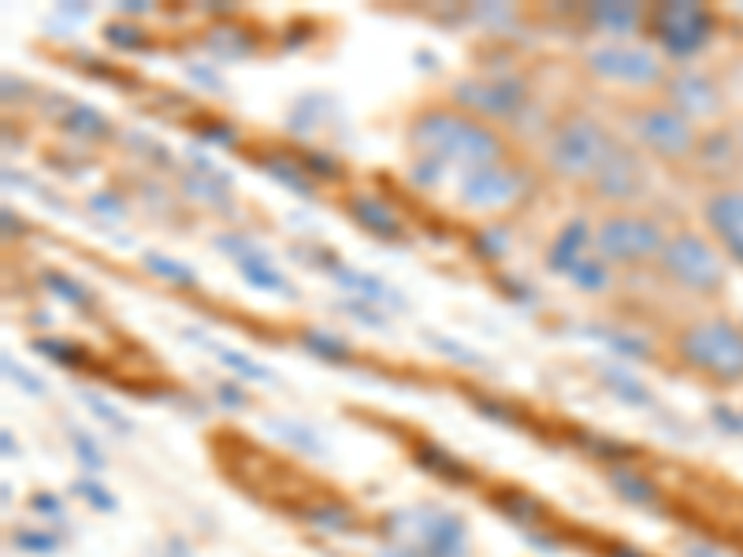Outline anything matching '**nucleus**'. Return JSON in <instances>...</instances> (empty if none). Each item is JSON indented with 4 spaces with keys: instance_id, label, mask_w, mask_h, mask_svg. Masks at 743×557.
I'll list each match as a JSON object with an SVG mask.
<instances>
[{
    "instance_id": "nucleus-20",
    "label": "nucleus",
    "mask_w": 743,
    "mask_h": 557,
    "mask_svg": "<svg viewBox=\"0 0 743 557\" xmlns=\"http://www.w3.org/2000/svg\"><path fill=\"white\" fill-rule=\"evenodd\" d=\"M610 487H614L617 495L632 506H654L658 502V487L647 476H639V472H628V468L614 465L610 468Z\"/></svg>"
},
{
    "instance_id": "nucleus-28",
    "label": "nucleus",
    "mask_w": 743,
    "mask_h": 557,
    "mask_svg": "<svg viewBox=\"0 0 743 557\" xmlns=\"http://www.w3.org/2000/svg\"><path fill=\"white\" fill-rule=\"evenodd\" d=\"M260 167H265L271 178H279L283 186H290L294 194H301V197L313 194V183H309V175L301 172L298 164H290V160H283V156H260Z\"/></svg>"
},
{
    "instance_id": "nucleus-41",
    "label": "nucleus",
    "mask_w": 743,
    "mask_h": 557,
    "mask_svg": "<svg viewBox=\"0 0 743 557\" xmlns=\"http://www.w3.org/2000/svg\"><path fill=\"white\" fill-rule=\"evenodd\" d=\"M15 546H19V550H31V554H53L56 550V535H49V532H19Z\"/></svg>"
},
{
    "instance_id": "nucleus-7",
    "label": "nucleus",
    "mask_w": 743,
    "mask_h": 557,
    "mask_svg": "<svg viewBox=\"0 0 743 557\" xmlns=\"http://www.w3.org/2000/svg\"><path fill=\"white\" fill-rule=\"evenodd\" d=\"M591 245H595L599 257L610 264H639V260H651L662 253L665 234H662V227L654 220H647V216L617 212V216H606V220L595 227Z\"/></svg>"
},
{
    "instance_id": "nucleus-37",
    "label": "nucleus",
    "mask_w": 743,
    "mask_h": 557,
    "mask_svg": "<svg viewBox=\"0 0 743 557\" xmlns=\"http://www.w3.org/2000/svg\"><path fill=\"white\" fill-rule=\"evenodd\" d=\"M105 42L116 45V49H146V31L135 23H108L105 26Z\"/></svg>"
},
{
    "instance_id": "nucleus-35",
    "label": "nucleus",
    "mask_w": 743,
    "mask_h": 557,
    "mask_svg": "<svg viewBox=\"0 0 743 557\" xmlns=\"http://www.w3.org/2000/svg\"><path fill=\"white\" fill-rule=\"evenodd\" d=\"M216 245H220V253H228V257H234L239 264H249V260H268V253L260 250L253 239H242V234H220L216 239Z\"/></svg>"
},
{
    "instance_id": "nucleus-55",
    "label": "nucleus",
    "mask_w": 743,
    "mask_h": 557,
    "mask_svg": "<svg viewBox=\"0 0 743 557\" xmlns=\"http://www.w3.org/2000/svg\"><path fill=\"white\" fill-rule=\"evenodd\" d=\"M4 234H23V220H15L12 209H4Z\"/></svg>"
},
{
    "instance_id": "nucleus-44",
    "label": "nucleus",
    "mask_w": 743,
    "mask_h": 557,
    "mask_svg": "<svg viewBox=\"0 0 743 557\" xmlns=\"http://www.w3.org/2000/svg\"><path fill=\"white\" fill-rule=\"evenodd\" d=\"M409 175L417 186H436L439 175H443V164H439V160H428V156H417V164H413Z\"/></svg>"
},
{
    "instance_id": "nucleus-36",
    "label": "nucleus",
    "mask_w": 743,
    "mask_h": 557,
    "mask_svg": "<svg viewBox=\"0 0 743 557\" xmlns=\"http://www.w3.org/2000/svg\"><path fill=\"white\" fill-rule=\"evenodd\" d=\"M577 442L584 446L588 453H595V457H606V461H625L632 457V446H625V442H614V439H602V436H591V431H580Z\"/></svg>"
},
{
    "instance_id": "nucleus-13",
    "label": "nucleus",
    "mask_w": 743,
    "mask_h": 557,
    "mask_svg": "<svg viewBox=\"0 0 743 557\" xmlns=\"http://www.w3.org/2000/svg\"><path fill=\"white\" fill-rule=\"evenodd\" d=\"M703 223H707L713 245L729 260L743 264V186H718L703 201Z\"/></svg>"
},
{
    "instance_id": "nucleus-39",
    "label": "nucleus",
    "mask_w": 743,
    "mask_h": 557,
    "mask_svg": "<svg viewBox=\"0 0 743 557\" xmlns=\"http://www.w3.org/2000/svg\"><path fill=\"white\" fill-rule=\"evenodd\" d=\"M473 250L479 253L484 260H498L510 245H506V231H479L473 239Z\"/></svg>"
},
{
    "instance_id": "nucleus-59",
    "label": "nucleus",
    "mask_w": 743,
    "mask_h": 557,
    "mask_svg": "<svg viewBox=\"0 0 743 557\" xmlns=\"http://www.w3.org/2000/svg\"><path fill=\"white\" fill-rule=\"evenodd\" d=\"M0 442H4V453H8V457H12V453H15V450H12V436H8V431H4V436H0Z\"/></svg>"
},
{
    "instance_id": "nucleus-46",
    "label": "nucleus",
    "mask_w": 743,
    "mask_h": 557,
    "mask_svg": "<svg viewBox=\"0 0 743 557\" xmlns=\"http://www.w3.org/2000/svg\"><path fill=\"white\" fill-rule=\"evenodd\" d=\"M473 405H476L479 413H484V417H491V420H498V423H521V417H516V413L510 409V405H502V402L473 398Z\"/></svg>"
},
{
    "instance_id": "nucleus-26",
    "label": "nucleus",
    "mask_w": 743,
    "mask_h": 557,
    "mask_svg": "<svg viewBox=\"0 0 743 557\" xmlns=\"http://www.w3.org/2000/svg\"><path fill=\"white\" fill-rule=\"evenodd\" d=\"M209 49L216 56H223V60H231V56H246L253 49V37L246 31H239V26H216V31H209Z\"/></svg>"
},
{
    "instance_id": "nucleus-40",
    "label": "nucleus",
    "mask_w": 743,
    "mask_h": 557,
    "mask_svg": "<svg viewBox=\"0 0 743 557\" xmlns=\"http://www.w3.org/2000/svg\"><path fill=\"white\" fill-rule=\"evenodd\" d=\"M4 372H8V375H12V380H15L19 386H23V391H26V394H34V398H42V394H45V383H42V380H37V375H34V372H26V368H23V364H15V361H12V357H4Z\"/></svg>"
},
{
    "instance_id": "nucleus-50",
    "label": "nucleus",
    "mask_w": 743,
    "mask_h": 557,
    "mask_svg": "<svg viewBox=\"0 0 743 557\" xmlns=\"http://www.w3.org/2000/svg\"><path fill=\"white\" fill-rule=\"evenodd\" d=\"M305 167L313 175H320V178H335V175H343V167L335 164L332 156H324V153H309L305 156Z\"/></svg>"
},
{
    "instance_id": "nucleus-17",
    "label": "nucleus",
    "mask_w": 743,
    "mask_h": 557,
    "mask_svg": "<svg viewBox=\"0 0 743 557\" xmlns=\"http://www.w3.org/2000/svg\"><path fill=\"white\" fill-rule=\"evenodd\" d=\"M338 287H346V290H357L361 294V301H380V305H391V309H402V298L394 294V290L387 287L383 279H375V276H364V271H357V268H346V264H332V271H327Z\"/></svg>"
},
{
    "instance_id": "nucleus-45",
    "label": "nucleus",
    "mask_w": 743,
    "mask_h": 557,
    "mask_svg": "<svg viewBox=\"0 0 743 557\" xmlns=\"http://www.w3.org/2000/svg\"><path fill=\"white\" fill-rule=\"evenodd\" d=\"M79 495H82V498H90V502L97 506L101 513H116V498H112L105 487L93 484V479H82V484H79Z\"/></svg>"
},
{
    "instance_id": "nucleus-6",
    "label": "nucleus",
    "mask_w": 743,
    "mask_h": 557,
    "mask_svg": "<svg viewBox=\"0 0 743 557\" xmlns=\"http://www.w3.org/2000/svg\"><path fill=\"white\" fill-rule=\"evenodd\" d=\"M647 31L673 60H688L710 45L713 12L707 4H692V0H670V4H654L647 12Z\"/></svg>"
},
{
    "instance_id": "nucleus-19",
    "label": "nucleus",
    "mask_w": 743,
    "mask_h": 557,
    "mask_svg": "<svg viewBox=\"0 0 743 557\" xmlns=\"http://www.w3.org/2000/svg\"><path fill=\"white\" fill-rule=\"evenodd\" d=\"M413 457H417L420 468H428L431 476L446 479V484H473L468 465H461L454 453H446L443 446H436V442H420V446L413 450Z\"/></svg>"
},
{
    "instance_id": "nucleus-2",
    "label": "nucleus",
    "mask_w": 743,
    "mask_h": 557,
    "mask_svg": "<svg viewBox=\"0 0 743 557\" xmlns=\"http://www.w3.org/2000/svg\"><path fill=\"white\" fill-rule=\"evenodd\" d=\"M676 361L718 386L743 383V327L729 316H699L673 338Z\"/></svg>"
},
{
    "instance_id": "nucleus-22",
    "label": "nucleus",
    "mask_w": 743,
    "mask_h": 557,
    "mask_svg": "<svg viewBox=\"0 0 743 557\" xmlns=\"http://www.w3.org/2000/svg\"><path fill=\"white\" fill-rule=\"evenodd\" d=\"M63 127H68L71 135H82V138H108L112 135L108 119L101 116L97 108H90V105L68 108V116H63Z\"/></svg>"
},
{
    "instance_id": "nucleus-51",
    "label": "nucleus",
    "mask_w": 743,
    "mask_h": 557,
    "mask_svg": "<svg viewBox=\"0 0 743 557\" xmlns=\"http://www.w3.org/2000/svg\"><path fill=\"white\" fill-rule=\"evenodd\" d=\"M343 309H346V313H353L357 320H364V324H375V327H383V316L375 313L372 305H361V298H350V301H343Z\"/></svg>"
},
{
    "instance_id": "nucleus-38",
    "label": "nucleus",
    "mask_w": 743,
    "mask_h": 557,
    "mask_svg": "<svg viewBox=\"0 0 743 557\" xmlns=\"http://www.w3.org/2000/svg\"><path fill=\"white\" fill-rule=\"evenodd\" d=\"M216 353H220V361L234 368L239 375H246V380H271V372L268 368H260V364H253L249 357H242V353H234V349H223V346H216Z\"/></svg>"
},
{
    "instance_id": "nucleus-4",
    "label": "nucleus",
    "mask_w": 743,
    "mask_h": 557,
    "mask_svg": "<svg viewBox=\"0 0 743 557\" xmlns=\"http://www.w3.org/2000/svg\"><path fill=\"white\" fill-rule=\"evenodd\" d=\"M658 268L665 279H673L681 290L699 298H718L729 282L725 253L699 231H676L665 239L662 253H658Z\"/></svg>"
},
{
    "instance_id": "nucleus-30",
    "label": "nucleus",
    "mask_w": 743,
    "mask_h": 557,
    "mask_svg": "<svg viewBox=\"0 0 743 557\" xmlns=\"http://www.w3.org/2000/svg\"><path fill=\"white\" fill-rule=\"evenodd\" d=\"M602 380L610 383V391L617 394V398L632 402V405H651V394H647V386L632 380V375L625 372V368H602Z\"/></svg>"
},
{
    "instance_id": "nucleus-11",
    "label": "nucleus",
    "mask_w": 743,
    "mask_h": 557,
    "mask_svg": "<svg viewBox=\"0 0 743 557\" xmlns=\"http://www.w3.org/2000/svg\"><path fill=\"white\" fill-rule=\"evenodd\" d=\"M457 197L468 209H484V212L510 209V205H516L524 197V175L506 164L468 167V172H461Z\"/></svg>"
},
{
    "instance_id": "nucleus-32",
    "label": "nucleus",
    "mask_w": 743,
    "mask_h": 557,
    "mask_svg": "<svg viewBox=\"0 0 743 557\" xmlns=\"http://www.w3.org/2000/svg\"><path fill=\"white\" fill-rule=\"evenodd\" d=\"M569 279L577 282L580 290H606L610 287V268H606V260L602 257H584L580 264H572V271H569Z\"/></svg>"
},
{
    "instance_id": "nucleus-47",
    "label": "nucleus",
    "mask_w": 743,
    "mask_h": 557,
    "mask_svg": "<svg viewBox=\"0 0 743 557\" xmlns=\"http://www.w3.org/2000/svg\"><path fill=\"white\" fill-rule=\"evenodd\" d=\"M428 346H436V349H443V353L457 357L461 364H484V357L473 353V349H465V346H457V343H450V338H431L428 335Z\"/></svg>"
},
{
    "instance_id": "nucleus-12",
    "label": "nucleus",
    "mask_w": 743,
    "mask_h": 557,
    "mask_svg": "<svg viewBox=\"0 0 743 557\" xmlns=\"http://www.w3.org/2000/svg\"><path fill=\"white\" fill-rule=\"evenodd\" d=\"M665 90V105L681 112L684 119H718L721 112H725V97H721V86L710 79V74L695 71V68H681L673 74H665L662 82Z\"/></svg>"
},
{
    "instance_id": "nucleus-48",
    "label": "nucleus",
    "mask_w": 743,
    "mask_h": 557,
    "mask_svg": "<svg viewBox=\"0 0 743 557\" xmlns=\"http://www.w3.org/2000/svg\"><path fill=\"white\" fill-rule=\"evenodd\" d=\"M86 405H90V409H93V413H97V417H101V420H108V423H112V428H116V431H130V423H127L124 417H119V413H116V409H112V405H108V402H101V398H97V394H86Z\"/></svg>"
},
{
    "instance_id": "nucleus-57",
    "label": "nucleus",
    "mask_w": 743,
    "mask_h": 557,
    "mask_svg": "<svg viewBox=\"0 0 743 557\" xmlns=\"http://www.w3.org/2000/svg\"><path fill=\"white\" fill-rule=\"evenodd\" d=\"M606 557H643L639 550H632V546H610V554Z\"/></svg>"
},
{
    "instance_id": "nucleus-27",
    "label": "nucleus",
    "mask_w": 743,
    "mask_h": 557,
    "mask_svg": "<svg viewBox=\"0 0 743 557\" xmlns=\"http://www.w3.org/2000/svg\"><path fill=\"white\" fill-rule=\"evenodd\" d=\"M305 521L316 524V527H327V532H353V527H357L353 509L350 506H338V502L305 509Z\"/></svg>"
},
{
    "instance_id": "nucleus-14",
    "label": "nucleus",
    "mask_w": 743,
    "mask_h": 557,
    "mask_svg": "<svg viewBox=\"0 0 743 557\" xmlns=\"http://www.w3.org/2000/svg\"><path fill=\"white\" fill-rule=\"evenodd\" d=\"M647 190V164L643 156L636 153V149L628 146H617L614 156L602 164V172L591 178V194L599 197V201H632Z\"/></svg>"
},
{
    "instance_id": "nucleus-31",
    "label": "nucleus",
    "mask_w": 743,
    "mask_h": 557,
    "mask_svg": "<svg viewBox=\"0 0 743 557\" xmlns=\"http://www.w3.org/2000/svg\"><path fill=\"white\" fill-rule=\"evenodd\" d=\"M146 268L153 271V276L160 279H167V282H175V287H197V271L194 268H186V264H178L172 257H160V253H146Z\"/></svg>"
},
{
    "instance_id": "nucleus-54",
    "label": "nucleus",
    "mask_w": 743,
    "mask_h": 557,
    "mask_svg": "<svg viewBox=\"0 0 743 557\" xmlns=\"http://www.w3.org/2000/svg\"><path fill=\"white\" fill-rule=\"evenodd\" d=\"M34 509H37L42 517H60V513H63L60 502H56L53 495H34Z\"/></svg>"
},
{
    "instance_id": "nucleus-16",
    "label": "nucleus",
    "mask_w": 743,
    "mask_h": 557,
    "mask_svg": "<svg viewBox=\"0 0 743 557\" xmlns=\"http://www.w3.org/2000/svg\"><path fill=\"white\" fill-rule=\"evenodd\" d=\"M584 15L595 31L610 37H628L636 34L639 26H647V12L639 4H628V0H599V4L584 8Z\"/></svg>"
},
{
    "instance_id": "nucleus-56",
    "label": "nucleus",
    "mask_w": 743,
    "mask_h": 557,
    "mask_svg": "<svg viewBox=\"0 0 743 557\" xmlns=\"http://www.w3.org/2000/svg\"><path fill=\"white\" fill-rule=\"evenodd\" d=\"M688 557H725V554H718L713 546H688Z\"/></svg>"
},
{
    "instance_id": "nucleus-34",
    "label": "nucleus",
    "mask_w": 743,
    "mask_h": 557,
    "mask_svg": "<svg viewBox=\"0 0 743 557\" xmlns=\"http://www.w3.org/2000/svg\"><path fill=\"white\" fill-rule=\"evenodd\" d=\"M268 428L276 431V436L283 439V442H290V446H298L301 453H324V446H320V439L305 428V423H294V420H283V423H279V420H271Z\"/></svg>"
},
{
    "instance_id": "nucleus-5",
    "label": "nucleus",
    "mask_w": 743,
    "mask_h": 557,
    "mask_svg": "<svg viewBox=\"0 0 743 557\" xmlns=\"http://www.w3.org/2000/svg\"><path fill=\"white\" fill-rule=\"evenodd\" d=\"M628 127H632L636 141L647 149V153L658 160H670V164H681V160L695 156L699 138H703L699 130H695V123L684 119L681 112L670 108L665 101L632 108L628 112Z\"/></svg>"
},
{
    "instance_id": "nucleus-49",
    "label": "nucleus",
    "mask_w": 743,
    "mask_h": 557,
    "mask_svg": "<svg viewBox=\"0 0 743 557\" xmlns=\"http://www.w3.org/2000/svg\"><path fill=\"white\" fill-rule=\"evenodd\" d=\"M90 209H97L101 216H112V220H119L127 209H124V201H119L116 194H93L90 197Z\"/></svg>"
},
{
    "instance_id": "nucleus-52",
    "label": "nucleus",
    "mask_w": 743,
    "mask_h": 557,
    "mask_svg": "<svg viewBox=\"0 0 743 557\" xmlns=\"http://www.w3.org/2000/svg\"><path fill=\"white\" fill-rule=\"evenodd\" d=\"M216 398L228 405V409H239V405H246V394H242L234 383H220V386H216Z\"/></svg>"
},
{
    "instance_id": "nucleus-24",
    "label": "nucleus",
    "mask_w": 743,
    "mask_h": 557,
    "mask_svg": "<svg viewBox=\"0 0 743 557\" xmlns=\"http://www.w3.org/2000/svg\"><path fill=\"white\" fill-rule=\"evenodd\" d=\"M301 346L327 364H343L346 357H350V346H346L343 338H335L332 332H320V327H313V332H301Z\"/></svg>"
},
{
    "instance_id": "nucleus-29",
    "label": "nucleus",
    "mask_w": 743,
    "mask_h": 557,
    "mask_svg": "<svg viewBox=\"0 0 743 557\" xmlns=\"http://www.w3.org/2000/svg\"><path fill=\"white\" fill-rule=\"evenodd\" d=\"M183 190L197 197V201H212V205H228V175H205V172H194L186 175Z\"/></svg>"
},
{
    "instance_id": "nucleus-8",
    "label": "nucleus",
    "mask_w": 743,
    "mask_h": 557,
    "mask_svg": "<svg viewBox=\"0 0 743 557\" xmlns=\"http://www.w3.org/2000/svg\"><path fill=\"white\" fill-rule=\"evenodd\" d=\"M588 74L602 82H620V86H662L665 82V63L654 53L636 49V45H599L584 60Z\"/></svg>"
},
{
    "instance_id": "nucleus-9",
    "label": "nucleus",
    "mask_w": 743,
    "mask_h": 557,
    "mask_svg": "<svg viewBox=\"0 0 743 557\" xmlns=\"http://www.w3.org/2000/svg\"><path fill=\"white\" fill-rule=\"evenodd\" d=\"M529 90L521 79H457L454 105L476 119H510L524 108Z\"/></svg>"
},
{
    "instance_id": "nucleus-42",
    "label": "nucleus",
    "mask_w": 743,
    "mask_h": 557,
    "mask_svg": "<svg viewBox=\"0 0 743 557\" xmlns=\"http://www.w3.org/2000/svg\"><path fill=\"white\" fill-rule=\"evenodd\" d=\"M71 439H74V450H79L82 465H86V468H105V457L97 453V442H93L90 436H82V431H74V428H71Z\"/></svg>"
},
{
    "instance_id": "nucleus-25",
    "label": "nucleus",
    "mask_w": 743,
    "mask_h": 557,
    "mask_svg": "<svg viewBox=\"0 0 743 557\" xmlns=\"http://www.w3.org/2000/svg\"><path fill=\"white\" fill-rule=\"evenodd\" d=\"M42 287L53 290L60 301H68L74 309H93V298L90 290L82 287V282H74L71 276H63V271H42Z\"/></svg>"
},
{
    "instance_id": "nucleus-3",
    "label": "nucleus",
    "mask_w": 743,
    "mask_h": 557,
    "mask_svg": "<svg viewBox=\"0 0 743 557\" xmlns=\"http://www.w3.org/2000/svg\"><path fill=\"white\" fill-rule=\"evenodd\" d=\"M617 146L620 141L599 119L584 116V112H572V116L554 123L547 138V164L554 175L591 186V178L602 172V164L614 156Z\"/></svg>"
},
{
    "instance_id": "nucleus-21",
    "label": "nucleus",
    "mask_w": 743,
    "mask_h": 557,
    "mask_svg": "<svg viewBox=\"0 0 743 557\" xmlns=\"http://www.w3.org/2000/svg\"><path fill=\"white\" fill-rule=\"evenodd\" d=\"M242 279H246L249 287H257V290H271V294L294 298V287L287 282V276H283V271L271 268L268 260H249V264H242Z\"/></svg>"
},
{
    "instance_id": "nucleus-23",
    "label": "nucleus",
    "mask_w": 743,
    "mask_h": 557,
    "mask_svg": "<svg viewBox=\"0 0 743 557\" xmlns=\"http://www.w3.org/2000/svg\"><path fill=\"white\" fill-rule=\"evenodd\" d=\"M495 502H498V509H502L506 517H510V521H516V524H535L543 517V506L535 502V498H529V495H521V490H498L495 495Z\"/></svg>"
},
{
    "instance_id": "nucleus-10",
    "label": "nucleus",
    "mask_w": 743,
    "mask_h": 557,
    "mask_svg": "<svg viewBox=\"0 0 743 557\" xmlns=\"http://www.w3.org/2000/svg\"><path fill=\"white\" fill-rule=\"evenodd\" d=\"M394 521L417 532L413 554L406 557H465V524L443 509H417V513H394Z\"/></svg>"
},
{
    "instance_id": "nucleus-43",
    "label": "nucleus",
    "mask_w": 743,
    "mask_h": 557,
    "mask_svg": "<svg viewBox=\"0 0 743 557\" xmlns=\"http://www.w3.org/2000/svg\"><path fill=\"white\" fill-rule=\"evenodd\" d=\"M595 335H599L606 346H614L617 353H628V357H647V346L639 343V338H628V335H620V332H614V335H610V332H595Z\"/></svg>"
},
{
    "instance_id": "nucleus-15",
    "label": "nucleus",
    "mask_w": 743,
    "mask_h": 557,
    "mask_svg": "<svg viewBox=\"0 0 743 557\" xmlns=\"http://www.w3.org/2000/svg\"><path fill=\"white\" fill-rule=\"evenodd\" d=\"M346 212L353 216V223H361L364 231L375 234V239H383V242H398L402 234H406L398 212H394L391 205L383 201V197H375V194H350Z\"/></svg>"
},
{
    "instance_id": "nucleus-58",
    "label": "nucleus",
    "mask_w": 743,
    "mask_h": 557,
    "mask_svg": "<svg viewBox=\"0 0 743 557\" xmlns=\"http://www.w3.org/2000/svg\"><path fill=\"white\" fill-rule=\"evenodd\" d=\"M119 8H124V12H127V15H138V12H146V8H149V4H119Z\"/></svg>"
},
{
    "instance_id": "nucleus-53",
    "label": "nucleus",
    "mask_w": 743,
    "mask_h": 557,
    "mask_svg": "<svg viewBox=\"0 0 743 557\" xmlns=\"http://www.w3.org/2000/svg\"><path fill=\"white\" fill-rule=\"evenodd\" d=\"M201 135L205 138H212V141H223V146H234V130L228 127V123H209V127H201Z\"/></svg>"
},
{
    "instance_id": "nucleus-33",
    "label": "nucleus",
    "mask_w": 743,
    "mask_h": 557,
    "mask_svg": "<svg viewBox=\"0 0 743 557\" xmlns=\"http://www.w3.org/2000/svg\"><path fill=\"white\" fill-rule=\"evenodd\" d=\"M34 349H37L42 357H49V361L63 364V368L86 364V353H82L79 346H71V343H60V338H34Z\"/></svg>"
},
{
    "instance_id": "nucleus-18",
    "label": "nucleus",
    "mask_w": 743,
    "mask_h": 557,
    "mask_svg": "<svg viewBox=\"0 0 743 557\" xmlns=\"http://www.w3.org/2000/svg\"><path fill=\"white\" fill-rule=\"evenodd\" d=\"M588 223L584 220H569L561 227V234L550 242V253H547V264L554 271H572V264L584 260V250H588Z\"/></svg>"
},
{
    "instance_id": "nucleus-1",
    "label": "nucleus",
    "mask_w": 743,
    "mask_h": 557,
    "mask_svg": "<svg viewBox=\"0 0 743 557\" xmlns=\"http://www.w3.org/2000/svg\"><path fill=\"white\" fill-rule=\"evenodd\" d=\"M406 141L417 156L439 160V164H457L461 172L502 164L506 156V141L491 123L446 105L417 112L406 127Z\"/></svg>"
}]
</instances>
